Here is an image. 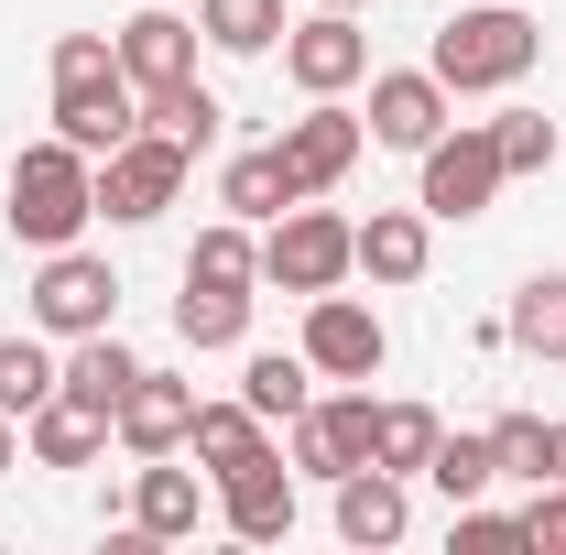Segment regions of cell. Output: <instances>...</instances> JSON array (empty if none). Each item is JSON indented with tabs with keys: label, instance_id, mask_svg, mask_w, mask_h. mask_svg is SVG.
I'll return each instance as SVG.
<instances>
[{
	"label": "cell",
	"instance_id": "obj_24",
	"mask_svg": "<svg viewBox=\"0 0 566 555\" xmlns=\"http://www.w3.org/2000/svg\"><path fill=\"white\" fill-rule=\"evenodd\" d=\"M218 121H229V109H218L197 76H164V87H142V132L186 142V153H208V142H218Z\"/></svg>",
	"mask_w": 566,
	"mask_h": 555
},
{
	"label": "cell",
	"instance_id": "obj_28",
	"mask_svg": "<svg viewBox=\"0 0 566 555\" xmlns=\"http://www.w3.org/2000/svg\"><path fill=\"white\" fill-rule=\"evenodd\" d=\"M197 33L218 55H273L283 44V0H197Z\"/></svg>",
	"mask_w": 566,
	"mask_h": 555
},
{
	"label": "cell",
	"instance_id": "obj_7",
	"mask_svg": "<svg viewBox=\"0 0 566 555\" xmlns=\"http://www.w3.org/2000/svg\"><path fill=\"white\" fill-rule=\"evenodd\" d=\"M22 305H33V327H44V338H87V327H109V316H120V273H109V262H98V251H44V273H33V294H22Z\"/></svg>",
	"mask_w": 566,
	"mask_h": 555
},
{
	"label": "cell",
	"instance_id": "obj_22",
	"mask_svg": "<svg viewBox=\"0 0 566 555\" xmlns=\"http://www.w3.org/2000/svg\"><path fill=\"white\" fill-rule=\"evenodd\" d=\"M240 404H251L262 425H294L305 404H316V370H305V348H294V359H283V348H251V359H240Z\"/></svg>",
	"mask_w": 566,
	"mask_h": 555
},
{
	"label": "cell",
	"instance_id": "obj_14",
	"mask_svg": "<svg viewBox=\"0 0 566 555\" xmlns=\"http://www.w3.org/2000/svg\"><path fill=\"white\" fill-rule=\"evenodd\" d=\"M218 490V523L240 534V545H283L294 534V469L283 458H251V469H229V480H208Z\"/></svg>",
	"mask_w": 566,
	"mask_h": 555
},
{
	"label": "cell",
	"instance_id": "obj_26",
	"mask_svg": "<svg viewBox=\"0 0 566 555\" xmlns=\"http://www.w3.org/2000/svg\"><path fill=\"white\" fill-rule=\"evenodd\" d=\"M175 338H186V348H240V338H251V294L186 283V294H175Z\"/></svg>",
	"mask_w": 566,
	"mask_h": 555
},
{
	"label": "cell",
	"instance_id": "obj_21",
	"mask_svg": "<svg viewBox=\"0 0 566 555\" xmlns=\"http://www.w3.org/2000/svg\"><path fill=\"white\" fill-rule=\"evenodd\" d=\"M327 512H338V545H403V480H392L381 458H370V469H349Z\"/></svg>",
	"mask_w": 566,
	"mask_h": 555
},
{
	"label": "cell",
	"instance_id": "obj_1",
	"mask_svg": "<svg viewBox=\"0 0 566 555\" xmlns=\"http://www.w3.org/2000/svg\"><path fill=\"white\" fill-rule=\"evenodd\" d=\"M0 218H11V240L22 251H66L76 229L98 218V164L76 153V142H22L11 153V186H0Z\"/></svg>",
	"mask_w": 566,
	"mask_h": 555
},
{
	"label": "cell",
	"instance_id": "obj_27",
	"mask_svg": "<svg viewBox=\"0 0 566 555\" xmlns=\"http://www.w3.org/2000/svg\"><path fill=\"white\" fill-rule=\"evenodd\" d=\"M501 338L534 348V359H566V273H534L512 294V316H501Z\"/></svg>",
	"mask_w": 566,
	"mask_h": 555
},
{
	"label": "cell",
	"instance_id": "obj_25",
	"mask_svg": "<svg viewBox=\"0 0 566 555\" xmlns=\"http://www.w3.org/2000/svg\"><path fill=\"white\" fill-rule=\"evenodd\" d=\"M186 283H229V294H251V283H262V240H251V218H208L197 251H186Z\"/></svg>",
	"mask_w": 566,
	"mask_h": 555
},
{
	"label": "cell",
	"instance_id": "obj_12",
	"mask_svg": "<svg viewBox=\"0 0 566 555\" xmlns=\"http://www.w3.org/2000/svg\"><path fill=\"white\" fill-rule=\"evenodd\" d=\"M359 153H370V121H359V109H338V98H316L305 121H283V164H294V186H305V197H327Z\"/></svg>",
	"mask_w": 566,
	"mask_h": 555
},
{
	"label": "cell",
	"instance_id": "obj_4",
	"mask_svg": "<svg viewBox=\"0 0 566 555\" xmlns=\"http://www.w3.org/2000/svg\"><path fill=\"white\" fill-rule=\"evenodd\" d=\"M415 164H424V175H415V208H424V218H480L501 186H512V175H501L491 121H447V132L424 142Z\"/></svg>",
	"mask_w": 566,
	"mask_h": 555
},
{
	"label": "cell",
	"instance_id": "obj_29",
	"mask_svg": "<svg viewBox=\"0 0 566 555\" xmlns=\"http://www.w3.org/2000/svg\"><path fill=\"white\" fill-rule=\"evenodd\" d=\"M55 381H66V359L44 348V327H33V338H0V415H33V404H55Z\"/></svg>",
	"mask_w": 566,
	"mask_h": 555
},
{
	"label": "cell",
	"instance_id": "obj_36",
	"mask_svg": "<svg viewBox=\"0 0 566 555\" xmlns=\"http://www.w3.org/2000/svg\"><path fill=\"white\" fill-rule=\"evenodd\" d=\"M0 469H22V415H0Z\"/></svg>",
	"mask_w": 566,
	"mask_h": 555
},
{
	"label": "cell",
	"instance_id": "obj_18",
	"mask_svg": "<svg viewBox=\"0 0 566 555\" xmlns=\"http://www.w3.org/2000/svg\"><path fill=\"white\" fill-rule=\"evenodd\" d=\"M424 262H436V218L424 208H370L359 218V273L370 283H424Z\"/></svg>",
	"mask_w": 566,
	"mask_h": 555
},
{
	"label": "cell",
	"instance_id": "obj_2",
	"mask_svg": "<svg viewBox=\"0 0 566 555\" xmlns=\"http://www.w3.org/2000/svg\"><path fill=\"white\" fill-rule=\"evenodd\" d=\"M534 55H545V22L512 11V0H480V11L436 22V55H424V66L447 76V98H491V87H523Z\"/></svg>",
	"mask_w": 566,
	"mask_h": 555
},
{
	"label": "cell",
	"instance_id": "obj_19",
	"mask_svg": "<svg viewBox=\"0 0 566 555\" xmlns=\"http://www.w3.org/2000/svg\"><path fill=\"white\" fill-rule=\"evenodd\" d=\"M218 208L251 218V229H273L283 208H305V186H294V164H283V142H251L229 175H218Z\"/></svg>",
	"mask_w": 566,
	"mask_h": 555
},
{
	"label": "cell",
	"instance_id": "obj_10",
	"mask_svg": "<svg viewBox=\"0 0 566 555\" xmlns=\"http://www.w3.org/2000/svg\"><path fill=\"white\" fill-rule=\"evenodd\" d=\"M44 121H55V142H76V153L98 164V153H120V142L142 132V87L132 76H66Z\"/></svg>",
	"mask_w": 566,
	"mask_h": 555
},
{
	"label": "cell",
	"instance_id": "obj_35",
	"mask_svg": "<svg viewBox=\"0 0 566 555\" xmlns=\"http://www.w3.org/2000/svg\"><path fill=\"white\" fill-rule=\"evenodd\" d=\"M523 545L566 555V480H534V501H523Z\"/></svg>",
	"mask_w": 566,
	"mask_h": 555
},
{
	"label": "cell",
	"instance_id": "obj_9",
	"mask_svg": "<svg viewBox=\"0 0 566 555\" xmlns=\"http://www.w3.org/2000/svg\"><path fill=\"white\" fill-rule=\"evenodd\" d=\"M381 359H392V327L359 294H305V370L316 381H370Z\"/></svg>",
	"mask_w": 566,
	"mask_h": 555
},
{
	"label": "cell",
	"instance_id": "obj_31",
	"mask_svg": "<svg viewBox=\"0 0 566 555\" xmlns=\"http://www.w3.org/2000/svg\"><path fill=\"white\" fill-rule=\"evenodd\" d=\"M436 404H381V436H370V458L392 469V480H424V458H436Z\"/></svg>",
	"mask_w": 566,
	"mask_h": 555
},
{
	"label": "cell",
	"instance_id": "obj_15",
	"mask_svg": "<svg viewBox=\"0 0 566 555\" xmlns=\"http://www.w3.org/2000/svg\"><path fill=\"white\" fill-rule=\"evenodd\" d=\"M132 523L153 545H186L208 523V469H175V458H142L132 469Z\"/></svg>",
	"mask_w": 566,
	"mask_h": 555
},
{
	"label": "cell",
	"instance_id": "obj_38",
	"mask_svg": "<svg viewBox=\"0 0 566 555\" xmlns=\"http://www.w3.org/2000/svg\"><path fill=\"white\" fill-rule=\"evenodd\" d=\"M316 11H370V0H316Z\"/></svg>",
	"mask_w": 566,
	"mask_h": 555
},
{
	"label": "cell",
	"instance_id": "obj_13",
	"mask_svg": "<svg viewBox=\"0 0 566 555\" xmlns=\"http://www.w3.org/2000/svg\"><path fill=\"white\" fill-rule=\"evenodd\" d=\"M186 425H197V381L142 370L132 392H120V415H109V436H120L132 458H175V447H186Z\"/></svg>",
	"mask_w": 566,
	"mask_h": 555
},
{
	"label": "cell",
	"instance_id": "obj_20",
	"mask_svg": "<svg viewBox=\"0 0 566 555\" xmlns=\"http://www.w3.org/2000/svg\"><path fill=\"white\" fill-rule=\"evenodd\" d=\"M186 458H197L208 480H229V469L273 458V425L251 415V404H197V425H186Z\"/></svg>",
	"mask_w": 566,
	"mask_h": 555
},
{
	"label": "cell",
	"instance_id": "obj_23",
	"mask_svg": "<svg viewBox=\"0 0 566 555\" xmlns=\"http://www.w3.org/2000/svg\"><path fill=\"white\" fill-rule=\"evenodd\" d=\"M142 381V359L120 338H109V327H87V338L66 348V381H55V392H76V404H98V415H120V392H132Z\"/></svg>",
	"mask_w": 566,
	"mask_h": 555
},
{
	"label": "cell",
	"instance_id": "obj_32",
	"mask_svg": "<svg viewBox=\"0 0 566 555\" xmlns=\"http://www.w3.org/2000/svg\"><path fill=\"white\" fill-rule=\"evenodd\" d=\"M491 142H501V175H545V164L566 153V132L545 121V109H501V121H491Z\"/></svg>",
	"mask_w": 566,
	"mask_h": 555
},
{
	"label": "cell",
	"instance_id": "obj_30",
	"mask_svg": "<svg viewBox=\"0 0 566 555\" xmlns=\"http://www.w3.org/2000/svg\"><path fill=\"white\" fill-rule=\"evenodd\" d=\"M424 480L447 490V512H458V501H491V480H501V447H491V436H436Z\"/></svg>",
	"mask_w": 566,
	"mask_h": 555
},
{
	"label": "cell",
	"instance_id": "obj_37",
	"mask_svg": "<svg viewBox=\"0 0 566 555\" xmlns=\"http://www.w3.org/2000/svg\"><path fill=\"white\" fill-rule=\"evenodd\" d=\"M545 480H566V425H545Z\"/></svg>",
	"mask_w": 566,
	"mask_h": 555
},
{
	"label": "cell",
	"instance_id": "obj_33",
	"mask_svg": "<svg viewBox=\"0 0 566 555\" xmlns=\"http://www.w3.org/2000/svg\"><path fill=\"white\" fill-rule=\"evenodd\" d=\"M491 447H501V480H545V415H501Z\"/></svg>",
	"mask_w": 566,
	"mask_h": 555
},
{
	"label": "cell",
	"instance_id": "obj_17",
	"mask_svg": "<svg viewBox=\"0 0 566 555\" xmlns=\"http://www.w3.org/2000/svg\"><path fill=\"white\" fill-rule=\"evenodd\" d=\"M109 44H120V76H132V87L197 76V22H186V11H132V22L109 33Z\"/></svg>",
	"mask_w": 566,
	"mask_h": 555
},
{
	"label": "cell",
	"instance_id": "obj_6",
	"mask_svg": "<svg viewBox=\"0 0 566 555\" xmlns=\"http://www.w3.org/2000/svg\"><path fill=\"white\" fill-rule=\"evenodd\" d=\"M186 142H164V132H132L120 153H98V218L109 229H142V218H164L175 197H186Z\"/></svg>",
	"mask_w": 566,
	"mask_h": 555
},
{
	"label": "cell",
	"instance_id": "obj_5",
	"mask_svg": "<svg viewBox=\"0 0 566 555\" xmlns=\"http://www.w3.org/2000/svg\"><path fill=\"white\" fill-rule=\"evenodd\" d=\"M294 436V480H349V469H370V436H381V404H370V381H338V392H316L305 415L283 425Z\"/></svg>",
	"mask_w": 566,
	"mask_h": 555
},
{
	"label": "cell",
	"instance_id": "obj_3",
	"mask_svg": "<svg viewBox=\"0 0 566 555\" xmlns=\"http://www.w3.org/2000/svg\"><path fill=\"white\" fill-rule=\"evenodd\" d=\"M349 273H359V218L305 197V208H283L262 229V283H283V294H338Z\"/></svg>",
	"mask_w": 566,
	"mask_h": 555
},
{
	"label": "cell",
	"instance_id": "obj_8",
	"mask_svg": "<svg viewBox=\"0 0 566 555\" xmlns=\"http://www.w3.org/2000/svg\"><path fill=\"white\" fill-rule=\"evenodd\" d=\"M283 76H294L305 98H349L359 76H370L359 11H305V22H283Z\"/></svg>",
	"mask_w": 566,
	"mask_h": 555
},
{
	"label": "cell",
	"instance_id": "obj_34",
	"mask_svg": "<svg viewBox=\"0 0 566 555\" xmlns=\"http://www.w3.org/2000/svg\"><path fill=\"white\" fill-rule=\"evenodd\" d=\"M66 76H120V44L109 33H55V87Z\"/></svg>",
	"mask_w": 566,
	"mask_h": 555
},
{
	"label": "cell",
	"instance_id": "obj_16",
	"mask_svg": "<svg viewBox=\"0 0 566 555\" xmlns=\"http://www.w3.org/2000/svg\"><path fill=\"white\" fill-rule=\"evenodd\" d=\"M22 458H33V469H98V458H109V415L76 404V392H55V404L22 415Z\"/></svg>",
	"mask_w": 566,
	"mask_h": 555
},
{
	"label": "cell",
	"instance_id": "obj_11",
	"mask_svg": "<svg viewBox=\"0 0 566 555\" xmlns=\"http://www.w3.org/2000/svg\"><path fill=\"white\" fill-rule=\"evenodd\" d=\"M447 109H458V98H447V76H436V66H381L359 121H370V142H392V153H424V142L447 132Z\"/></svg>",
	"mask_w": 566,
	"mask_h": 555
}]
</instances>
